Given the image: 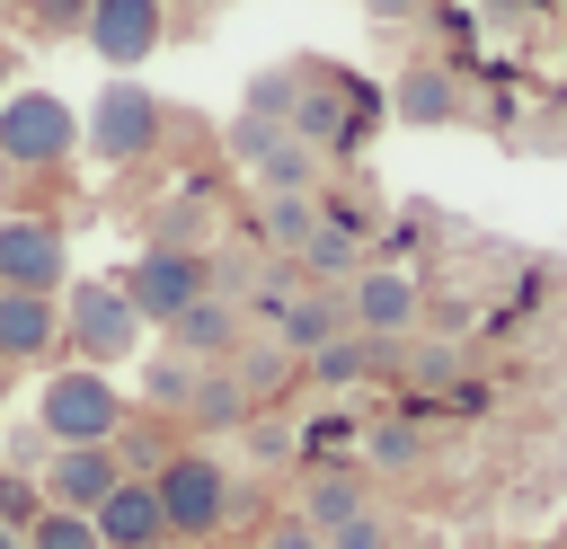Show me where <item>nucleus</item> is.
Here are the masks:
<instances>
[{"mask_svg": "<svg viewBox=\"0 0 567 549\" xmlns=\"http://www.w3.org/2000/svg\"><path fill=\"white\" fill-rule=\"evenodd\" d=\"M195 381H204V363H186V354H159V363L142 372V407H177V416H186Z\"/></svg>", "mask_w": 567, "mask_h": 549, "instance_id": "20", "label": "nucleus"}, {"mask_svg": "<svg viewBox=\"0 0 567 549\" xmlns=\"http://www.w3.org/2000/svg\"><path fill=\"white\" fill-rule=\"evenodd\" d=\"M142 549H177V540H142Z\"/></svg>", "mask_w": 567, "mask_h": 549, "instance_id": "34", "label": "nucleus"}, {"mask_svg": "<svg viewBox=\"0 0 567 549\" xmlns=\"http://www.w3.org/2000/svg\"><path fill=\"white\" fill-rule=\"evenodd\" d=\"M363 505H372V487H363L354 469H319L310 496H301V522H310V531H337V522H354Z\"/></svg>", "mask_w": 567, "mask_h": 549, "instance_id": "17", "label": "nucleus"}, {"mask_svg": "<svg viewBox=\"0 0 567 549\" xmlns=\"http://www.w3.org/2000/svg\"><path fill=\"white\" fill-rule=\"evenodd\" d=\"M0 97H9V44H0Z\"/></svg>", "mask_w": 567, "mask_h": 549, "instance_id": "31", "label": "nucleus"}, {"mask_svg": "<svg viewBox=\"0 0 567 549\" xmlns=\"http://www.w3.org/2000/svg\"><path fill=\"white\" fill-rule=\"evenodd\" d=\"M80 151V115L53 89H9L0 97V168H62Z\"/></svg>", "mask_w": 567, "mask_h": 549, "instance_id": "5", "label": "nucleus"}, {"mask_svg": "<svg viewBox=\"0 0 567 549\" xmlns=\"http://www.w3.org/2000/svg\"><path fill=\"white\" fill-rule=\"evenodd\" d=\"M80 142H89V159H106V168H142V159L168 142V106H159V89H142V80H106L97 106H89V124H80Z\"/></svg>", "mask_w": 567, "mask_h": 549, "instance_id": "4", "label": "nucleus"}, {"mask_svg": "<svg viewBox=\"0 0 567 549\" xmlns=\"http://www.w3.org/2000/svg\"><path fill=\"white\" fill-rule=\"evenodd\" d=\"M301 363H310V381H319V390H346V381H363L372 363H390V345H372V336H354V328H346V336H328V345H319V354H301Z\"/></svg>", "mask_w": 567, "mask_h": 549, "instance_id": "18", "label": "nucleus"}, {"mask_svg": "<svg viewBox=\"0 0 567 549\" xmlns=\"http://www.w3.org/2000/svg\"><path fill=\"white\" fill-rule=\"evenodd\" d=\"M416 319H425L416 274H399V266H354V274H346V328H354V336L399 345V336H416Z\"/></svg>", "mask_w": 567, "mask_h": 549, "instance_id": "9", "label": "nucleus"}, {"mask_svg": "<svg viewBox=\"0 0 567 549\" xmlns=\"http://www.w3.org/2000/svg\"><path fill=\"white\" fill-rule=\"evenodd\" d=\"M151 496H159V522H168L177 549L213 540V531L239 514V478H230L213 452H168V460L151 469Z\"/></svg>", "mask_w": 567, "mask_h": 549, "instance_id": "2", "label": "nucleus"}, {"mask_svg": "<svg viewBox=\"0 0 567 549\" xmlns=\"http://www.w3.org/2000/svg\"><path fill=\"white\" fill-rule=\"evenodd\" d=\"M0 549H27V540H18V531H0Z\"/></svg>", "mask_w": 567, "mask_h": 549, "instance_id": "33", "label": "nucleus"}, {"mask_svg": "<svg viewBox=\"0 0 567 549\" xmlns=\"http://www.w3.org/2000/svg\"><path fill=\"white\" fill-rule=\"evenodd\" d=\"M248 177H257L266 195H319V151L284 133L275 151H257V159H248Z\"/></svg>", "mask_w": 567, "mask_h": 549, "instance_id": "16", "label": "nucleus"}, {"mask_svg": "<svg viewBox=\"0 0 567 549\" xmlns=\"http://www.w3.org/2000/svg\"><path fill=\"white\" fill-rule=\"evenodd\" d=\"M390 115H399V124H416V133H434V124H461V80L416 62V71L390 89Z\"/></svg>", "mask_w": 567, "mask_h": 549, "instance_id": "15", "label": "nucleus"}, {"mask_svg": "<svg viewBox=\"0 0 567 549\" xmlns=\"http://www.w3.org/2000/svg\"><path fill=\"white\" fill-rule=\"evenodd\" d=\"M115 283H124V301L142 310V328H168L186 301H204V292H213V266H204V248H159V239H151Z\"/></svg>", "mask_w": 567, "mask_h": 549, "instance_id": "6", "label": "nucleus"}, {"mask_svg": "<svg viewBox=\"0 0 567 549\" xmlns=\"http://www.w3.org/2000/svg\"><path fill=\"white\" fill-rule=\"evenodd\" d=\"M124 416H133V407H124V390H115L97 363H62V372L35 381V416H27V425L62 452V443H115Z\"/></svg>", "mask_w": 567, "mask_h": 549, "instance_id": "1", "label": "nucleus"}, {"mask_svg": "<svg viewBox=\"0 0 567 549\" xmlns=\"http://www.w3.org/2000/svg\"><path fill=\"white\" fill-rule=\"evenodd\" d=\"M168 354H186V363H230V354H239V301H221V292L186 301V310L168 319Z\"/></svg>", "mask_w": 567, "mask_h": 549, "instance_id": "14", "label": "nucleus"}, {"mask_svg": "<svg viewBox=\"0 0 567 549\" xmlns=\"http://www.w3.org/2000/svg\"><path fill=\"white\" fill-rule=\"evenodd\" d=\"M89 531H97V549H142V540H168V522H159V496H151V478H115V487L97 496Z\"/></svg>", "mask_w": 567, "mask_h": 549, "instance_id": "13", "label": "nucleus"}, {"mask_svg": "<svg viewBox=\"0 0 567 549\" xmlns=\"http://www.w3.org/2000/svg\"><path fill=\"white\" fill-rule=\"evenodd\" d=\"M328 336H346V283H292V301L275 310V345L319 354Z\"/></svg>", "mask_w": 567, "mask_h": 549, "instance_id": "12", "label": "nucleus"}, {"mask_svg": "<svg viewBox=\"0 0 567 549\" xmlns=\"http://www.w3.org/2000/svg\"><path fill=\"white\" fill-rule=\"evenodd\" d=\"M80 44L115 71V80H133L159 44H168V0H89V27H80Z\"/></svg>", "mask_w": 567, "mask_h": 549, "instance_id": "8", "label": "nucleus"}, {"mask_svg": "<svg viewBox=\"0 0 567 549\" xmlns=\"http://www.w3.org/2000/svg\"><path fill=\"white\" fill-rule=\"evenodd\" d=\"M62 354V292H0V363H53Z\"/></svg>", "mask_w": 567, "mask_h": 549, "instance_id": "11", "label": "nucleus"}, {"mask_svg": "<svg viewBox=\"0 0 567 549\" xmlns=\"http://www.w3.org/2000/svg\"><path fill=\"white\" fill-rule=\"evenodd\" d=\"M301 266H310L319 283H346V274H354V230H337V221H319V230L301 239Z\"/></svg>", "mask_w": 567, "mask_h": 549, "instance_id": "22", "label": "nucleus"}, {"mask_svg": "<svg viewBox=\"0 0 567 549\" xmlns=\"http://www.w3.org/2000/svg\"><path fill=\"white\" fill-rule=\"evenodd\" d=\"M319 540H328V549H390V522H381V514L363 505L354 522H337V531H319Z\"/></svg>", "mask_w": 567, "mask_h": 549, "instance_id": "26", "label": "nucleus"}, {"mask_svg": "<svg viewBox=\"0 0 567 549\" xmlns=\"http://www.w3.org/2000/svg\"><path fill=\"white\" fill-rule=\"evenodd\" d=\"M292 97H301V71H257V80H248V97H239V115H257V124H284V133H292Z\"/></svg>", "mask_w": 567, "mask_h": 549, "instance_id": "19", "label": "nucleus"}, {"mask_svg": "<svg viewBox=\"0 0 567 549\" xmlns=\"http://www.w3.org/2000/svg\"><path fill=\"white\" fill-rule=\"evenodd\" d=\"M257 549H328V540H319L301 514H284V522H266V540H257Z\"/></svg>", "mask_w": 567, "mask_h": 549, "instance_id": "29", "label": "nucleus"}, {"mask_svg": "<svg viewBox=\"0 0 567 549\" xmlns=\"http://www.w3.org/2000/svg\"><path fill=\"white\" fill-rule=\"evenodd\" d=\"M372 460H381V469H408V460H416V434H408V425H381V434H372Z\"/></svg>", "mask_w": 567, "mask_h": 549, "instance_id": "28", "label": "nucleus"}, {"mask_svg": "<svg viewBox=\"0 0 567 549\" xmlns=\"http://www.w3.org/2000/svg\"><path fill=\"white\" fill-rule=\"evenodd\" d=\"M27 549H97V531H89V514H62V505H44L27 531H18Z\"/></svg>", "mask_w": 567, "mask_h": 549, "instance_id": "24", "label": "nucleus"}, {"mask_svg": "<svg viewBox=\"0 0 567 549\" xmlns=\"http://www.w3.org/2000/svg\"><path fill=\"white\" fill-rule=\"evenodd\" d=\"M168 9H221V0H168Z\"/></svg>", "mask_w": 567, "mask_h": 549, "instance_id": "32", "label": "nucleus"}, {"mask_svg": "<svg viewBox=\"0 0 567 549\" xmlns=\"http://www.w3.org/2000/svg\"><path fill=\"white\" fill-rule=\"evenodd\" d=\"M124 478V460L106 452V443H62V452H44V469H35V487H44V505H62V514H97V496Z\"/></svg>", "mask_w": 567, "mask_h": 549, "instance_id": "10", "label": "nucleus"}, {"mask_svg": "<svg viewBox=\"0 0 567 549\" xmlns=\"http://www.w3.org/2000/svg\"><path fill=\"white\" fill-rule=\"evenodd\" d=\"M71 283V230L53 213H0V292H62Z\"/></svg>", "mask_w": 567, "mask_h": 549, "instance_id": "7", "label": "nucleus"}, {"mask_svg": "<svg viewBox=\"0 0 567 549\" xmlns=\"http://www.w3.org/2000/svg\"><path fill=\"white\" fill-rule=\"evenodd\" d=\"M452 372H461V354H452V345H416V354H408V381H416V390H443Z\"/></svg>", "mask_w": 567, "mask_h": 549, "instance_id": "27", "label": "nucleus"}, {"mask_svg": "<svg viewBox=\"0 0 567 549\" xmlns=\"http://www.w3.org/2000/svg\"><path fill=\"white\" fill-rule=\"evenodd\" d=\"M35 514H44V487L27 469H0V531H27Z\"/></svg>", "mask_w": 567, "mask_h": 549, "instance_id": "25", "label": "nucleus"}, {"mask_svg": "<svg viewBox=\"0 0 567 549\" xmlns=\"http://www.w3.org/2000/svg\"><path fill=\"white\" fill-rule=\"evenodd\" d=\"M425 9H434V0H363V18H372V27H416Z\"/></svg>", "mask_w": 567, "mask_h": 549, "instance_id": "30", "label": "nucleus"}, {"mask_svg": "<svg viewBox=\"0 0 567 549\" xmlns=\"http://www.w3.org/2000/svg\"><path fill=\"white\" fill-rule=\"evenodd\" d=\"M133 345H142V310L124 301L115 274H97V283H62V354H71V363L115 372Z\"/></svg>", "mask_w": 567, "mask_h": 549, "instance_id": "3", "label": "nucleus"}, {"mask_svg": "<svg viewBox=\"0 0 567 549\" xmlns=\"http://www.w3.org/2000/svg\"><path fill=\"white\" fill-rule=\"evenodd\" d=\"M18 27H27L35 44H53V35H80V27H89V0H18Z\"/></svg>", "mask_w": 567, "mask_h": 549, "instance_id": "23", "label": "nucleus"}, {"mask_svg": "<svg viewBox=\"0 0 567 549\" xmlns=\"http://www.w3.org/2000/svg\"><path fill=\"white\" fill-rule=\"evenodd\" d=\"M319 230V195H266V239L301 257V239Z\"/></svg>", "mask_w": 567, "mask_h": 549, "instance_id": "21", "label": "nucleus"}]
</instances>
